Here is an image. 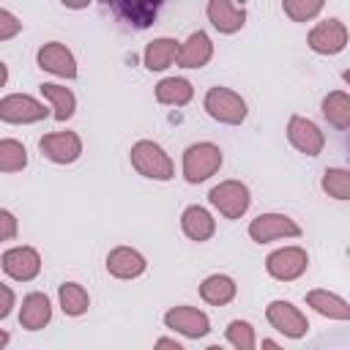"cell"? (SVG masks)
I'll return each instance as SVG.
<instances>
[{
  "mask_svg": "<svg viewBox=\"0 0 350 350\" xmlns=\"http://www.w3.org/2000/svg\"><path fill=\"white\" fill-rule=\"evenodd\" d=\"M131 167L145 175V178H153V180H170L175 175V167L170 161V156L164 153L161 145H156L153 139H139L131 145Z\"/></svg>",
  "mask_w": 350,
  "mask_h": 350,
  "instance_id": "1",
  "label": "cell"
},
{
  "mask_svg": "<svg viewBox=\"0 0 350 350\" xmlns=\"http://www.w3.org/2000/svg\"><path fill=\"white\" fill-rule=\"evenodd\" d=\"M221 167V150L213 142H194L183 153V178L189 183L208 180Z\"/></svg>",
  "mask_w": 350,
  "mask_h": 350,
  "instance_id": "2",
  "label": "cell"
},
{
  "mask_svg": "<svg viewBox=\"0 0 350 350\" xmlns=\"http://www.w3.org/2000/svg\"><path fill=\"white\" fill-rule=\"evenodd\" d=\"M205 112L227 126H238L246 118V101L230 88H211L205 93Z\"/></svg>",
  "mask_w": 350,
  "mask_h": 350,
  "instance_id": "3",
  "label": "cell"
},
{
  "mask_svg": "<svg viewBox=\"0 0 350 350\" xmlns=\"http://www.w3.org/2000/svg\"><path fill=\"white\" fill-rule=\"evenodd\" d=\"M208 200H211V205H213L219 213H224L227 219H241V216L246 213L249 202H252L249 189H246L241 180H221L219 186L211 189Z\"/></svg>",
  "mask_w": 350,
  "mask_h": 350,
  "instance_id": "4",
  "label": "cell"
},
{
  "mask_svg": "<svg viewBox=\"0 0 350 350\" xmlns=\"http://www.w3.org/2000/svg\"><path fill=\"white\" fill-rule=\"evenodd\" d=\"M306 265H309V257H306V252H304L301 246L276 249V252H271L268 260H265V271H268L273 279H279V282H293V279H298V276L306 271Z\"/></svg>",
  "mask_w": 350,
  "mask_h": 350,
  "instance_id": "5",
  "label": "cell"
},
{
  "mask_svg": "<svg viewBox=\"0 0 350 350\" xmlns=\"http://www.w3.org/2000/svg\"><path fill=\"white\" fill-rule=\"evenodd\" d=\"M249 235L257 243H268V241H276V238H298L301 227L284 213H260L257 219H252Z\"/></svg>",
  "mask_w": 350,
  "mask_h": 350,
  "instance_id": "6",
  "label": "cell"
},
{
  "mask_svg": "<svg viewBox=\"0 0 350 350\" xmlns=\"http://www.w3.org/2000/svg\"><path fill=\"white\" fill-rule=\"evenodd\" d=\"M265 317H268V323H271L279 334H284V336H290V339H301V336L309 331L306 317H304V314L298 312V306H293L290 301H271L268 309H265Z\"/></svg>",
  "mask_w": 350,
  "mask_h": 350,
  "instance_id": "7",
  "label": "cell"
},
{
  "mask_svg": "<svg viewBox=\"0 0 350 350\" xmlns=\"http://www.w3.org/2000/svg\"><path fill=\"white\" fill-rule=\"evenodd\" d=\"M38 148H41V153L49 161H55V164H71L82 153V139L74 131H55V134H44L38 139Z\"/></svg>",
  "mask_w": 350,
  "mask_h": 350,
  "instance_id": "8",
  "label": "cell"
},
{
  "mask_svg": "<svg viewBox=\"0 0 350 350\" xmlns=\"http://www.w3.org/2000/svg\"><path fill=\"white\" fill-rule=\"evenodd\" d=\"M0 118L5 123H36L46 118V109L41 101L25 93H11L0 101Z\"/></svg>",
  "mask_w": 350,
  "mask_h": 350,
  "instance_id": "9",
  "label": "cell"
},
{
  "mask_svg": "<svg viewBox=\"0 0 350 350\" xmlns=\"http://www.w3.org/2000/svg\"><path fill=\"white\" fill-rule=\"evenodd\" d=\"M164 325L178 331V334H183V336H189V339H200V336H205L211 331L208 314L194 309V306H175V309H170L164 314Z\"/></svg>",
  "mask_w": 350,
  "mask_h": 350,
  "instance_id": "10",
  "label": "cell"
},
{
  "mask_svg": "<svg viewBox=\"0 0 350 350\" xmlns=\"http://www.w3.org/2000/svg\"><path fill=\"white\" fill-rule=\"evenodd\" d=\"M287 139L295 150L306 153V156H317L325 145V137L323 131L317 129V123H312L309 118H301V115H293L290 123H287Z\"/></svg>",
  "mask_w": 350,
  "mask_h": 350,
  "instance_id": "11",
  "label": "cell"
},
{
  "mask_svg": "<svg viewBox=\"0 0 350 350\" xmlns=\"http://www.w3.org/2000/svg\"><path fill=\"white\" fill-rule=\"evenodd\" d=\"M3 271L16 282H30L41 271V257L33 246H14L3 254Z\"/></svg>",
  "mask_w": 350,
  "mask_h": 350,
  "instance_id": "12",
  "label": "cell"
},
{
  "mask_svg": "<svg viewBox=\"0 0 350 350\" xmlns=\"http://www.w3.org/2000/svg\"><path fill=\"white\" fill-rule=\"evenodd\" d=\"M345 44H347V27L339 19H325L314 25L309 33V46L317 55H336L345 49Z\"/></svg>",
  "mask_w": 350,
  "mask_h": 350,
  "instance_id": "13",
  "label": "cell"
},
{
  "mask_svg": "<svg viewBox=\"0 0 350 350\" xmlns=\"http://www.w3.org/2000/svg\"><path fill=\"white\" fill-rule=\"evenodd\" d=\"M38 66L44 71H52V74L66 77V79H74L77 77V60H74V55L63 44H57V41H49V44H44L38 49Z\"/></svg>",
  "mask_w": 350,
  "mask_h": 350,
  "instance_id": "14",
  "label": "cell"
},
{
  "mask_svg": "<svg viewBox=\"0 0 350 350\" xmlns=\"http://www.w3.org/2000/svg\"><path fill=\"white\" fill-rule=\"evenodd\" d=\"M211 55H213V44H211L208 33H205V30H197V33H191V36L180 44L175 60H178L180 68H202V66L211 60Z\"/></svg>",
  "mask_w": 350,
  "mask_h": 350,
  "instance_id": "15",
  "label": "cell"
},
{
  "mask_svg": "<svg viewBox=\"0 0 350 350\" xmlns=\"http://www.w3.org/2000/svg\"><path fill=\"white\" fill-rule=\"evenodd\" d=\"M145 257L131 246H118L107 254V271L118 279H137L145 271Z\"/></svg>",
  "mask_w": 350,
  "mask_h": 350,
  "instance_id": "16",
  "label": "cell"
},
{
  "mask_svg": "<svg viewBox=\"0 0 350 350\" xmlns=\"http://www.w3.org/2000/svg\"><path fill=\"white\" fill-rule=\"evenodd\" d=\"M208 19L219 33H235L246 22V11L238 8L232 0H208Z\"/></svg>",
  "mask_w": 350,
  "mask_h": 350,
  "instance_id": "17",
  "label": "cell"
},
{
  "mask_svg": "<svg viewBox=\"0 0 350 350\" xmlns=\"http://www.w3.org/2000/svg\"><path fill=\"white\" fill-rule=\"evenodd\" d=\"M180 227H183L186 238H191L197 243L208 241L216 232V221H213V216L202 205H189L183 211V216H180Z\"/></svg>",
  "mask_w": 350,
  "mask_h": 350,
  "instance_id": "18",
  "label": "cell"
},
{
  "mask_svg": "<svg viewBox=\"0 0 350 350\" xmlns=\"http://www.w3.org/2000/svg\"><path fill=\"white\" fill-rule=\"evenodd\" d=\"M52 320V306L49 298L44 293H30L22 301V312H19V323L27 331H38Z\"/></svg>",
  "mask_w": 350,
  "mask_h": 350,
  "instance_id": "19",
  "label": "cell"
},
{
  "mask_svg": "<svg viewBox=\"0 0 350 350\" xmlns=\"http://www.w3.org/2000/svg\"><path fill=\"white\" fill-rule=\"evenodd\" d=\"M306 304L323 314V317H331V320H350V304L328 290H312L306 293Z\"/></svg>",
  "mask_w": 350,
  "mask_h": 350,
  "instance_id": "20",
  "label": "cell"
},
{
  "mask_svg": "<svg viewBox=\"0 0 350 350\" xmlns=\"http://www.w3.org/2000/svg\"><path fill=\"white\" fill-rule=\"evenodd\" d=\"M194 96V88L189 79H180V77H167L156 85V101L159 104H170V107H183L189 104Z\"/></svg>",
  "mask_w": 350,
  "mask_h": 350,
  "instance_id": "21",
  "label": "cell"
},
{
  "mask_svg": "<svg viewBox=\"0 0 350 350\" xmlns=\"http://www.w3.org/2000/svg\"><path fill=\"white\" fill-rule=\"evenodd\" d=\"M200 295L205 304H213V306H224L235 298V282L224 273H213L208 276L202 284H200Z\"/></svg>",
  "mask_w": 350,
  "mask_h": 350,
  "instance_id": "22",
  "label": "cell"
},
{
  "mask_svg": "<svg viewBox=\"0 0 350 350\" xmlns=\"http://www.w3.org/2000/svg\"><path fill=\"white\" fill-rule=\"evenodd\" d=\"M178 41L175 38H153L148 46H145V66L150 71H164L175 57H178Z\"/></svg>",
  "mask_w": 350,
  "mask_h": 350,
  "instance_id": "23",
  "label": "cell"
},
{
  "mask_svg": "<svg viewBox=\"0 0 350 350\" xmlns=\"http://www.w3.org/2000/svg\"><path fill=\"white\" fill-rule=\"evenodd\" d=\"M164 0H120V14L134 27H150Z\"/></svg>",
  "mask_w": 350,
  "mask_h": 350,
  "instance_id": "24",
  "label": "cell"
},
{
  "mask_svg": "<svg viewBox=\"0 0 350 350\" xmlns=\"http://www.w3.org/2000/svg\"><path fill=\"white\" fill-rule=\"evenodd\" d=\"M323 115L334 129H350V96L334 90L323 98Z\"/></svg>",
  "mask_w": 350,
  "mask_h": 350,
  "instance_id": "25",
  "label": "cell"
},
{
  "mask_svg": "<svg viewBox=\"0 0 350 350\" xmlns=\"http://www.w3.org/2000/svg\"><path fill=\"white\" fill-rule=\"evenodd\" d=\"M41 93H44V96L52 101V109H55V120H68V118L74 115L77 98H74V93H71L68 88L46 82V85H41Z\"/></svg>",
  "mask_w": 350,
  "mask_h": 350,
  "instance_id": "26",
  "label": "cell"
},
{
  "mask_svg": "<svg viewBox=\"0 0 350 350\" xmlns=\"http://www.w3.org/2000/svg\"><path fill=\"white\" fill-rule=\"evenodd\" d=\"M57 295H60V309H63L66 314H71V317L85 314L88 306H90V298H88V293H85V287L77 284V282L60 284V293H57Z\"/></svg>",
  "mask_w": 350,
  "mask_h": 350,
  "instance_id": "27",
  "label": "cell"
},
{
  "mask_svg": "<svg viewBox=\"0 0 350 350\" xmlns=\"http://www.w3.org/2000/svg\"><path fill=\"white\" fill-rule=\"evenodd\" d=\"M27 164V150L16 139H0V170L3 172H19Z\"/></svg>",
  "mask_w": 350,
  "mask_h": 350,
  "instance_id": "28",
  "label": "cell"
},
{
  "mask_svg": "<svg viewBox=\"0 0 350 350\" xmlns=\"http://www.w3.org/2000/svg\"><path fill=\"white\" fill-rule=\"evenodd\" d=\"M323 191L334 200H350V172L339 167H328L323 172Z\"/></svg>",
  "mask_w": 350,
  "mask_h": 350,
  "instance_id": "29",
  "label": "cell"
},
{
  "mask_svg": "<svg viewBox=\"0 0 350 350\" xmlns=\"http://www.w3.org/2000/svg\"><path fill=\"white\" fill-rule=\"evenodd\" d=\"M323 3L325 0H282V8L293 22H309L323 11Z\"/></svg>",
  "mask_w": 350,
  "mask_h": 350,
  "instance_id": "30",
  "label": "cell"
},
{
  "mask_svg": "<svg viewBox=\"0 0 350 350\" xmlns=\"http://www.w3.org/2000/svg\"><path fill=\"white\" fill-rule=\"evenodd\" d=\"M227 342L238 350H252L254 347V331L246 320H232L227 325Z\"/></svg>",
  "mask_w": 350,
  "mask_h": 350,
  "instance_id": "31",
  "label": "cell"
},
{
  "mask_svg": "<svg viewBox=\"0 0 350 350\" xmlns=\"http://www.w3.org/2000/svg\"><path fill=\"white\" fill-rule=\"evenodd\" d=\"M19 30H22V22H19L11 11L3 8V11H0V41H8V38L16 36Z\"/></svg>",
  "mask_w": 350,
  "mask_h": 350,
  "instance_id": "32",
  "label": "cell"
},
{
  "mask_svg": "<svg viewBox=\"0 0 350 350\" xmlns=\"http://www.w3.org/2000/svg\"><path fill=\"white\" fill-rule=\"evenodd\" d=\"M0 224H3L0 238H3V241H11V238L16 235V219H14V213H11V211H0Z\"/></svg>",
  "mask_w": 350,
  "mask_h": 350,
  "instance_id": "33",
  "label": "cell"
},
{
  "mask_svg": "<svg viewBox=\"0 0 350 350\" xmlns=\"http://www.w3.org/2000/svg\"><path fill=\"white\" fill-rule=\"evenodd\" d=\"M0 293H3L0 317H8V312H11V306H14V293H11V287H8V284H3V287H0Z\"/></svg>",
  "mask_w": 350,
  "mask_h": 350,
  "instance_id": "34",
  "label": "cell"
},
{
  "mask_svg": "<svg viewBox=\"0 0 350 350\" xmlns=\"http://www.w3.org/2000/svg\"><path fill=\"white\" fill-rule=\"evenodd\" d=\"M63 5H68V8H88L90 5V0H60Z\"/></svg>",
  "mask_w": 350,
  "mask_h": 350,
  "instance_id": "35",
  "label": "cell"
},
{
  "mask_svg": "<svg viewBox=\"0 0 350 350\" xmlns=\"http://www.w3.org/2000/svg\"><path fill=\"white\" fill-rule=\"evenodd\" d=\"M156 347H175V350H180V345H178L175 339H159Z\"/></svg>",
  "mask_w": 350,
  "mask_h": 350,
  "instance_id": "36",
  "label": "cell"
},
{
  "mask_svg": "<svg viewBox=\"0 0 350 350\" xmlns=\"http://www.w3.org/2000/svg\"><path fill=\"white\" fill-rule=\"evenodd\" d=\"M342 77H345V82H347V85H350V68H347V71H345V74H342Z\"/></svg>",
  "mask_w": 350,
  "mask_h": 350,
  "instance_id": "37",
  "label": "cell"
}]
</instances>
